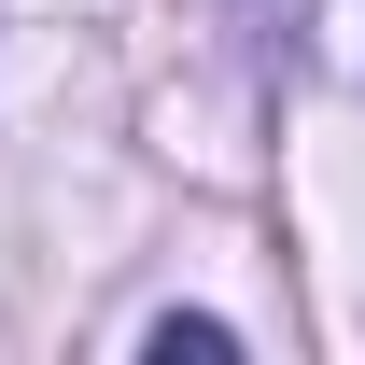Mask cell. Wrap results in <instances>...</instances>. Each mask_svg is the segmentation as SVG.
<instances>
[{
  "label": "cell",
  "instance_id": "cell-1",
  "mask_svg": "<svg viewBox=\"0 0 365 365\" xmlns=\"http://www.w3.org/2000/svg\"><path fill=\"white\" fill-rule=\"evenodd\" d=\"M225 351H239L225 323H182V309H169V323H155V365H225Z\"/></svg>",
  "mask_w": 365,
  "mask_h": 365
}]
</instances>
